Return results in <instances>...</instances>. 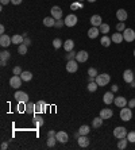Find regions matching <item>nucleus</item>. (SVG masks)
I'll list each match as a JSON object with an SVG mask.
<instances>
[{"label":"nucleus","mask_w":135,"mask_h":150,"mask_svg":"<svg viewBox=\"0 0 135 150\" xmlns=\"http://www.w3.org/2000/svg\"><path fill=\"white\" fill-rule=\"evenodd\" d=\"M12 38V43H15V45H22L23 42H24V37L23 35H19V34H15V35H12L11 37Z\"/></svg>","instance_id":"obj_22"},{"label":"nucleus","mask_w":135,"mask_h":150,"mask_svg":"<svg viewBox=\"0 0 135 150\" xmlns=\"http://www.w3.org/2000/svg\"><path fill=\"white\" fill-rule=\"evenodd\" d=\"M23 43L24 45H27V46H30V45H31V39H30V38H24V42H23Z\"/></svg>","instance_id":"obj_47"},{"label":"nucleus","mask_w":135,"mask_h":150,"mask_svg":"<svg viewBox=\"0 0 135 150\" xmlns=\"http://www.w3.org/2000/svg\"><path fill=\"white\" fill-rule=\"evenodd\" d=\"M14 97L16 99V102L18 103H27L28 102V95L26 92H23V91H16Z\"/></svg>","instance_id":"obj_4"},{"label":"nucleus","mask_w":135,"mask_h":150,"mask_svg":"<svg viewBox=\"0 0 135 150\" xmlns=\"http://www.w3.org/2000/svg\"><path fill=\"white\" fill-rule=\"evenodd\" d=\"M112 115L113 112L111 108H103V110L100 111V118H103V119H109Z\"/></svg>","instance_id":"obj_20"},{"label":"nucleus","mask_w":135,"mask_h":150,"mask_svg":"<svg viewBox=\"0 0 135 150\" xmlns=\"http://www.w3.org/2000/svg\"><path fill=\"white\" fill-rule=\"evenodd\" d=\"M55 142H57V138L55 137H49V139H47V146H49V147H54V146H55Z\"/></svg>","instance_id":"obj_37"},{"label":"nucleus","mask_w":135,"mask_h":150,"mask_svg":"<svg viewBox=\"0 0 135 150\" xmlns=\"http://www.w3.org/2000/svg\"><path fill=\"white\" fill-rule=\"evenodd\" d=\"M103 118H95L93 120H92V126H93L95 128H99V127H101V124H103Z\"/></svg>","instance_id":"obj_28"},{"label":"nucleus","mask_w":135,"mask_h":150,"mask_svg":"<svg viewBox=\"0 0 135 150\" xmlns=\"http://www.w3.org/2000/svg\"><path fill=\"white\" fill-rule=\"evenodd\" d=\"M22 77L20 76H16V75H14L11 79H9V85L12 87V88L15 89H18L19 87H22Z\"/></svg>","instance_id":"obj_5"},{"label":"nucleus","mask_w":135,"mask_h":150,"mask_svg":"<svg viewBox=\"0 0 135 150\" xmlns=\"http://www.w3.org/2000/svg\"><path fill=\"white\" fill-rule=\"evenodd\" d=\"M111 42H112V39H111L109 37H107V35H103V38H101V41H100V43L103 45L104 48H108V46L111 45Z\"/></svg>","instance_id":"obj_27"},{"label":"nucleus","mask_w":135,"mask_h":150,"mask_svg":"<svg viewBox=\"0 0 135 150\" xmlns=\"http://www.w3.org/2000/svg\"><path fill=\"white\" fill-rule=\"evenodd\" d=\"M22 1H23V0H11V3H12V4H15V5H19Z\"/></svg>","instance_id":"obj_49"},{"label":"nucleus","mask_w":135,"mask_h":150,"mask_svg":"<svg viewBox=\"0 0 135 150\" xmlns=\"http://www.w3.org/2000/svg\"><path fill=\"white\" fill-rule=\"evenodd\" d=\"M26 112L27 114H34V112H35V104L31 102H27L26 103Z\"/></svg>","instance_id":"obj_26"},{"label":"nucleus","mask_w":135,"mask_h":150,"mask_svg":"<svg viewBox=\"0 0 135 150\" xmlns=\"http://www.w3.org/2000/svg\"><path fill=\"white\" fill-rule=\"evenodd\" d=\"M111 39H112L113 43H122L124 38H123V33H115L112 37H111Z\"/></svg>","instance_id":"obj_21"},{"label":"nucleus","mask_w":135,"mask_h":150,"mask_svg":"<svg viewBox=\"0 0 135 150\" xmlns=\"http://www.w3.org/2000/svg\"><path fill=\"white\" fill-rule=\"evenodd\" d=\"M127 106L130 107V108H135V99H131L130 102H128V104Z\"/></svg>","instance_id":"obj_46"},{"label":"nucleus","mask_w":135,"mask_h":150,"mask_svg":"<svg viewBox=\"0 0 135 150\" xmlns=\"http://www.w3.org/2000/svg\"><path fill=\"white\" fill-rule=\"evenodd\" d=\"M88 57H89L88 52L81 50V52H78V53L76 54V61L77 62H85V61H88Z\"/></svg>","instance_id":"obj_13"},{"label":"nucleus","mask_w":135,"mask_h":150,"mask_svg":"<svg viewBox=\"0 0 135 150\" xmlns=\"http://www.w3.org/2000/svg\"><path fill=\"white\" fill-rule=\"evenodd\" d=\"M23 81H30L32 79V73L31 72H22V75H20Z\"/></svg>","instance_id":"obj_31"},{"label":"nucleus","mask_w":135,"mask_h":150,"mask_svg":"<svg viewBox=\"0 0 135 150\" xmlns=\"http://www.w3.org/2000/svg\"><path fill=\"white\" fill-rule=\"evenodd\" d=\"M73 48H74V42L72 39H66L63 42V49L66 50V52H72Z\"/></svg>","instance_id":"obj_24"},{"label":"nucleus","mask_w":135,"mask_h":150,"mask_svg":"<svg viewBox=\"0 0 135 150\" xmlns=\"http://www.w3.org/2000/svg\"><path fill=\"white\" fill-rule=\"evenodd\" d=\"M76 52L74 50H72V52H68V54H66V58L68 60H73V58H76Z\"/></svg>","instance_id":"obj_43"},{"label":"nucleus","mask_w":135,"mask_h":150,"mask_svg":"<svg viewBox=\"0 0 135 150\" xmlns=\"http://www.w3.org/2000/svg\"><path fill=\"white\" fill-rule=\"evenodd\" d=\"M113 135H115V138H117V139H120V138H126L127 137V128L123 127V126L115 127V130H113Z\"/></svg>","instance_id":"obj_3"},{"label":"nucleus","mask_w":135,"mask_h":150,"mask_svg":"<svg viewBox=\"0 0 135 150\" xmlns=\"http://www.w3.org/2000/svg\"><path fill=\"white\" fill-rule=\"evenodd\" d=\"M77 141H78V146L80 147H88L89 146V142H90L89 138L86 137V135H80Z\"/></svg>","instance_id":"obj_17"},{"label":"nucleus","mask_w":135,"mask_h":150,"mask_svg":"<svg viewBox=\"0 0 135 150\" xmlns=\"http://www.w3.org/2000/svg\"><path fill=\"white\" fill-rule=\"evenodd\" d=\"M123 38L127 42H132L135 39V31L132 29H126V30L123 31Z\"/></svg>","instance_id":"obj_8"},{"label":"nucleus","mask_w":135,"mask_h":150,"mask_svg":"<svg viewBox=\"0 0 135 150\" xmlns=\"http://www.w3.org/2000/svg\"><path fill=\"white\" fill-rule=\"evenodd\" d=\"M77 69H78V62L76 60H68L66 71L69 73H74V72H77Z\"/></svg>","instance_id":"obj_6"},{"label":"nucleus","mask_w":135,"mask_h":150,"mask_svg":"<svg viewBox=\"0 0 135 150\" xmlns=\"http://www.w3.org/2000/svg\"><path fill=\"white\" fill-rule=\"evenodd\" d=\"M43 24H45L46 27H54V24H55V19H54L53 16H47V18L43 19Z\"/></svg>","instance_id":"obj_25"},{"label":"nucleus","mask_w":135,"mask_h":150,"mask_svg":"<svg viewBox=\"0 0 135 150\" xmlns=\"http://www.w3.org/2000/svg\"><path fill=\"white\" fill-rule=\"evenodd\" d=\"M127 139H128V142H131V143H135V131L128 132V134H127Z\"/></svg>","instance_id":"obj_38"},{"label":"nucleus","mask_w":135,"mask_h":150,"mask_svg":"<svg viewBox=\"0 0 135 150\" xmlns=\"http://www.w3.org/2000/svg\"><path fill=\"white\" fill-rule=\"evenodd\" d=\"M131 118H132V111H131V108L130 107L127 108V106L123 107L120 110V119L123 122H128V120H131Z\"/></svg>","instance_id":"obj_2"},{"label":"nucleus","mask_w":135,"mask_h":150,"mask_svg":"<svg viewBox=\"0 0 135 150\" xmlns=\"http://www.w3.org/2000/svg\"><path fill=\"white\" fill-rule=\"evenodd\" d=\"M70 8H72V10L81 8V1H77V3H74V4H72V5H70Z\"/></svg>","instance_id":"obj_45"},{"label":"nucleus","mask_w":135,"mask_h":150,"mask_svg":"<svg viewBox=\"0 0 135 150\" xmlns=\"http://www.w3.org/2000/svg\"><path fill=\"white\" fill-rule=\"evenodd\" d=\"M90 131V128L89 126H86V124H84V126H81L80 128H78V132H80L81 135H88Z\"/></svg>","instance_id":"obj_30"},{"label":"nucleus","mask_w":135,"mask_h":150,"mask_svg":"<svg viewBox=\"0 0 135 150\" xmlns=\"http://www.w3.org/2000/svg\"><path fill=\"white\" fill-rule=\"evenodd\" d=\"M113 100H115V96H113V92L111 91V92H105L103 96V102L105 103V104H112Z\"/></svg>","instance_id":"obj_15"},{"label":"nucleus","mask_w":135,"mask_h":150,"mask_svg":"<svg viewBox=\"0 0 135 150\" xmlns=\"http://www.w3.org/2000/svg\"><path fill=\"white\" fill-rule=\"evenodd\" d=\"M77 1H84V0H77Z\"/></svg>","instance_id":"obj_57"},{"label":"nucleus","mask_w":135,"mask_h":150,"mask_svg":"<svg viewBox=\"0 0 135 150\" xmlns=\"http://www.w3.org/2000/svg\"><path fill=\"white\" fill-rule=\"evenodd\" d=\"M11 43H12V38L8 37L7 34H1V37H0V45L3 48H8Z\"/></svg>","instance_id":"obj_11"},{"label":"nucleus","mask_w":135,"mask_h":150,"mask_svg":"<svg viewBox=\"0 0 135 150\" xmlns=\"http://www.w3.org/2000/svg\"><path fill=\"white\" fill-rule=\"evenodd\" d=\"M131 88H134V87H135V80H134V81H132V83H131Z\"/></svg>","instance_id":"obj_55"},{"label":"nucleus","mask_w":135,"mask_h":150,"mask_svg":"<svg viewBox=\"0 0 135 150\" xmlns=\"http://www.w3.org/2000/svg\"><path fill=\"white\" fill-rule=\"evenodd\" d=\"M4 31H5L4 26H0V33H1V34H4Z\"/></svg>","instance_id":"obj_53"},{"label":"nucleus","mask_w":135,"mask_h":150,"mask_svg":"<svg viewBox=\"0 0 135 150\" xmlns=\"http://www.w3.org/2000/svg\"><path fill=\"white\" fill-rule=\"evenodd\" d=\"M53 46H54V49H59L61 46H62V41L58 39V38L53 39Z\"/></svg>","instance_id":"obj_40"},{"label":"nucleus","mask_w":135,"mask_h":150,"mask_svg":"<svg viewBox=\"0 0 135 150\" xmlns=\"http://www.w3.org/2000/svg\"><path fill=\"white\" fill-rule=\"evenodd\" d=\"M63 24H65V22H62L61 19H58V20H55V24H54V27H57V29H61Z\"/></svg>","instance_id":"obj_44"},{"label":"nucleus","mask_w":135,"mask_h":150,"mask_svg":"<svg viewBox=\"0 0 135 150\" xmlns=\"http://www.w3.org/2000/svg\"><path fill=\"white\" fill-rule=\"evenodd\" d=\"M99 34H100L99 27L92 26L89 30H88V37H89L90 39H95V38H97V37H99Z\"/></svg>","instance_id":"obj_18"},{"label":"nucleus","mask_w":135,"mask_h":150,"mask_svg":"<svg viewBox=\"0 0 135 150\" xmlns=\"http://www.w3.org/2000/svg\"><path fill=\"white\" fill-rule=\"evenodd\" d=\"M0 64H1V66H5V65H7V61H1Z\"/></svg>","instance_id":"obj_54"},{"label":"nucleus","mask_w":135,"mask_h":150,"mask_svg":"<svg viewBox=\"0 0 135 150\" xmlns=\"http://www.w3.org/2000/svg\"><path fill=\"white\" fill-rule=\"evenodd\" d=\"M99 30H100L101 34L107 35V33H109V24H107V23H101V26L99 27Z\"/></svg>","instance_id":"obj_29"},{"label":"nucleus","mask_w":135,"mask_h":150,"mask_svg":"<svg viewBox=\"0 0 135 150\" xmlns=\"http://www.w3.org/2000/svg\"><path fill=\"white\" fill-rule=\"evenodd\" d=\"M113 103H115V104H116V107H119V108H123V107H126L127 104H128V103H127V100H126V97H123V96L115 97Z\"/></svg>","instance_id":"obj_16"},{"label":"nucleus","mask_w":135,"mask_h":150,"mask_svg":"<svg viewBox=\"0 0 135 150\" xmlns=\"http://www.w3.org/2000/svg\"><path fill=\"white\" fill-rule=\"evenodd\" d=\"M45 107H47L45 102H38L35 103V112L36 114H41V112H43L45 111Z\"/></svg>","instance_id":"obj_23"},{"label":"nucleus","mask_w":135,"mask_h":150,"mask_svg":"<svg viewBox=\"0 0 135 150\" xmlns=\"http://www.w3.org/2000/svg\"><path fill=\"white\" fill-rule=\"evenodd\" d=\"M88 76H90V77H96V76H97V71H96L95 68H89V69H88Z\"/></svg>","instance_id":"obj_42"},{"label":"nucleus","mask_w":135,"mask_h":150,"mask_svg":"<svg viewBox=\"0 0 135 150\" xmlns=\"http://www.w3.org/2000/svg\"><path fill=\"white\" fill-rule=\"evenodd\" d=\"M32 120H34V123H35L36 127H39V126H42V124H43V119H42V116H35Z\"/></svg>","instance_id":"obj_36"},{"label":"nucleus","mask_w":135,"mask_h":150,"mask_svg":"<svg viewBox=\"0 0 135 150\" xmlns=\"http://www.w3.org/2000/svg\"><path fill=\"white\" fill-rule=\"evenodd\" d=\"M0 3H1V5H5L8 3H11V0H0Z\"/></svg>","instance_id":"obj_51"},{"label":"nucleus","mask_w":135,"mask_h":150,"mask_svg":"<svg viewBox=\"0 0 135 150\" xmlns=\"http://www.w3.org/2000/svg\"><path fill=\"white\" fill-rule=\"evenodd\" d=\"M22 68H20V66H15V68H14L12 69V73L14 75H16V76H20L22 75Z\"/></svg>","instance_id":"obj_41"},{"label":"nucleus","mask_w":135,"mask_h":150,"mask_svg":"<svg viewBox=\"0 0 135 150\" xmlns=\"http://www.w3.org/2000/svg\"><path fill=\"white\" fill-rule=\"evenodd\" d=\"M97 88H99V85H97V83H96V81H92V83H89V84H88V91H89V92H96V91H97Z\"/></svg>","instance_id":"obj_33"},{"label":"nucleus","mask_w":135,"mask_h":150,"mask_svg":"<svg viewBox=\"0 0 135 150\" xmlns=\"http://www.w3.org/2000/svg\"><path fill=\"white\" fill-rule=\"evenodd\" d=\"M123 80L126 81L127 84H131V83H132V81L135 80L134 72L131 71V69H126V71L123 72Z\"/></svg>","instance_id":"obj_7"},{"label":"nucleus","mask_w":135,"mask_h":150,"mask_svg":"<svg viewBox=\"0 0 135 150\" xmlns=\"http://www.w3.org/2000/svg\"><path fill=\"white\" fill-rule=\"evenodd\" d=\"M116 18L119 22H124V20H127V18H128V14H127L126 10L120 8L116 11Z\"/></svg>","instance_id":"obj_14"},{"label":"nucleus","mask_w":135,"mask_h":150,"mask_svg":"<svg viewBox=\"0 0 135 150\" xmlns=\"http://www.w3.org/2000/svg\"><path fill=\"white\" fill-rule=\"evenodd\" d=\"M55 134H57V132L54 131V130H50V131L47 132V137H55Z\"/></svg>","instance_id":"obj_48"},{"label":"nucleus","mask_w":135,"mask_h":150,"mask_svg":"<svg viewBox=\"0 0 135 150\" xmlns=\"http://www.w3.org/2000/svg\"><path fill=\"white\" fill-rule=\"evenodd\" d=\"M111 81V76L108 73H103V75H97L96 76V83L99 87H105Z\"/></svg>","instance_id":"obj_1"},{"label":"nucleus","mask_w":135,"mask_h":150,"mask_svg":"<svg viewBox=\"0 0 135 150\" xmlns=\"http://www.w3.org/2000/svg\"><path fill=\"white\" fill-rule=\"evenodd\" d=\"M55 138H57V142H59V143H66L69 141V135L65 131H58L55 134Z\"/></svg>","instance_id":"obj_12"},{"label":"nucleus","mask_w":135,"mask_h":150,"mask_svg":"<svg viewBox=\"0 0 135 150\" xmlns=\"http://www.w3.org/2000/svg\"><path fill=\"white\" fill-rule=\"evenodd\" d=\"M77 16L76 15H73V14H70V15H68L66 18H65V26H68V27H73V26H76L77 24Z\"/></svg>","instance_id":"obj_9"},{"label":"nucleus","mask_w":135,"mask_h":150,"mask_svg":"<svg viewBox=\"0 0 135 150\" xmlns=\"http://www.w3.org/2000/svg\"><path fill=\"white\" fill-rule=\"evenodd\" d=\"M134 57H135V49H134Z\"/></svg>","instance_id":"obj_58"},{"label":"nucleus","mask_w":135,"mask_h":150,"mask_svg":"<svg viewBox=\"0 0 135 150\" xmlns=\"http://www.w3.org/2000/svg\"><path fill=\"white\" fill-rule=\"evenodd\" d=\"M101 23H103V20H101V16H100V15H93V16H90V24H92V26L100 27Z\"/></svg>","instance_id":"obj_19"},{"label":"nucleus","mask_w":135,"mask_h":150,"mask_svg":"<svg viewBox=\"0 0 135 150\" xmlns=\"http://www.w3.org/2000/svg\"><path fill=\"white\" fill-rule=\"evenodd\" d=\"M51 16H53L55 20H58V19L62 18V10L59 8L58 5H54V7H51Z\"/></svg>","instance_id":"obj_10"},{"label":"nucleus","mask_w":135,"mask_h":150,"mask_svg":"<svg viewBox=\"0 0 135 150\" xmlns=\"http://www.w3.org/2000/svg\"><path fill=\"white\" fill-rule=\"evenodd\" d=\"M127 138H120V141L117 142V149H120V150H123V149H126V146H127Z\"/></svg>","instance_id":"obj_32"},{"label":"nucleus","mask_w":135,"mask_h":150,"mask_svg":"<svg viewBox=\"0 0 135 150\" xmlns=\"http://www.w3.org/2000/svg\"><path fill=\"white\" fill-rule=\"evenodd\" d=\"M116 30L119 31V33H123V31L126 30V24H124V22H119L116 24Z\"/></svg>","instance_id":"obj_39"},{"label":"nucleus","mask_w":135,"mask_h":150,"mask_svg":"<svg viewBox=\"0 0 135 150\" xmlns=\"http://www.w3.org/2000/svg\"><path fill=\"white\" fill-rule=\"evenodd\" d=\"M9 58V52H7V50H3L1 53H0V60L1 61H7Z\"/></svg>","instance_id":"obj_35"},{"label":"nucleus","mask_w":135,"mask_h":150,"mask_svg":"<svg viewBox=\"0 0 135 150\" xmlns=\"http://www.w3.org/2000/svg\"><path fill=\"white\" fill-rule=\"evenodd\" d=\"M117 89H119V87H117L116 84H115V85H112V87H111V91H112V92H117Z\"/></svg>","instance_id":"obj_50"},{"label":"nucleus","mask_w":135,"mask_h":150,"mask_svg":"<svg viewBox=\"0 0 135 150\" xmlns=\"http://www.w3.org/2000/svg\"><path fill=\"white\" fill-rule=\"evenodd\" d=\"M7 147H8V145H7V142H3V143H1V149L4 150V149H7Z\"/></svg>","instance_id":"obj_52"},{"label":"nucleus","mask_w":135,"mask_h":150,"mask_svg":"<svg viewBox=\"0 0 135 150\" xmlns=\"http://www.w3.org/2000/svg\"><path fill=\"white\" fill-rule=\"evenodd\" d=\"M18 53L22 54V56H24V54L27 53V45H24V43L19 45V46H18Z\"/></svg>","instance_id":"obj_34"},{"label":"nucleus","mask_w":135,"mask_h":150,"mask_svg":"<svg viewBox=\"0 0 135 150\" xmlns=\"http://www.w3.org/2000/svg\"><path fill=\"white\" fill-rule=\"evenodd\" d=\"M88 1H89V3H95V1H96V0H88Z\"/></svg>","instance_id":"obj_56"}]
</instances>
